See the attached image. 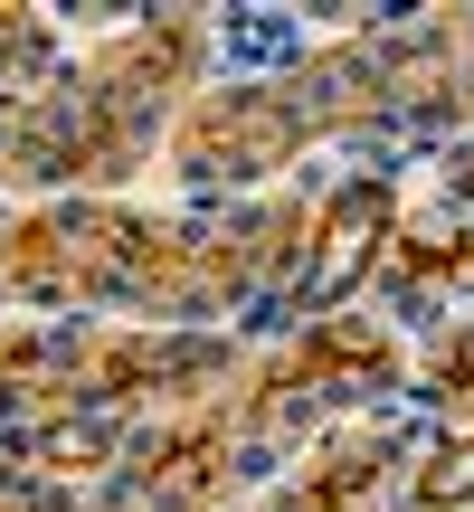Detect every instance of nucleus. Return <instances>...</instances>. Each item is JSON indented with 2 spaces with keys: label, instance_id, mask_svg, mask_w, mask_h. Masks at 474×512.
<instances>
[{
  "label": "nucleus",
  "instance_id": "obj_1",
  "mask_svg": "<svg viewBox=\"0 0 474 512\" xmlns=\"http://www.w3.org/2000/svg\"><path fill=\"white\" fill-rule=\"evenodd\" d=\"M190 152H209V162L228 171H266L294 152V114L275 105V95H237V105H209L200 133H190Z\"/></svg>",
  "mask_w": 474,
  "mask_h": 512
},
{
  "label": "nucleus",
  "instance_id": "obj_2",
  "mask_svg": "<svg viewBox=\"0 0 474 512\" xmlns=\"http://www.w3.org/2000/svg\"><path fill=\"white\" fill-rule=\"evenodd\" d=\"M389 238V209H380V190H342V200L323 209V238H313V275H304V294H342L351 275L370 266V247Z\"/></svg>",
  "mask_w": 474,
  "mask_h": 512
},
{
  "label": "nucleus",
  "instance_id": "obj_3",
  "mask_svg": "<svg viewBox=\"0 0 474 512\" xmlns=\"http://www.w3.org/2000/svg\"><path fill=\"white\" fill-rule=\"evenodd\" d=\"M389 361V332L380 323H323L294 361L266 370V389H294V380H342V370H380Z\"/></svg>",
  "mask_w": 474,
  "mask_h": 512
},
{
  "label": "nucleus",
  "instance_id": "obj_4",
  "mask_svg": "<svg viewBox=\"0 0 474 512\" xmlns=\"http://www.w3.org/2000/svg\"><path fill=\"white\" fill-rule=\"evenodd\" d=\"M228 475V437L219 427H181V446L152 456V494H181V503H209Z\"/></svg>",
  "mask_w": 474,
  "mask_h": 512
},
{
  "label": "nucleus",
  "instance_id": "obj_5",
  "mask_svg": "<svg viewBox=\"0 0 474 512\" xmlns=\"http://www.w3.org/2000/svg\"><path fill=\"white\" fill-rule=\"evenodd\" d=\"M418 494H427V503H456V494H474V446H446V456L418 475Z\"/></svg>",
  "mask_w": 474,
  "mask_h": 512
},
{
  "label": "nucleus",
  "instance_id": "obj_6",
  "mask_svg": "<svg viewBox=\"0 0 474 512\" xmlns=\"http://www.w3.org/2000/svg\"><path fill=\"white\" fill-rule=\"evenodd\" d=\"M48 465L67 475V465H105V437H76V427H57L48 437Z\"/></svg>",
  "mask_w": 474,
  "mask_h": 512
},
{
  "label": "nucleus",
  "instance_id": "obj_7",
  "mask_svg": "<svg viewBox=\"0 0 474 512\" xmlns=\"http://www.w3.org/2000/svg\"><path fill=\"white\" fill-rule=\"evenodd\" d=\"M38 361V342H29V332H0V370H29Z\"/></svg>",
  "mask_w": 474,
  "mask_h": 512
},
{
  "label": "nucleus",
  "instance_id": "obj_8",
  "mask_svg": "<svg viewBox=\"0 0 474 512\" xmlns=\"http://www.w3.org/2000/svg\"><path fill=\"white\" fill-rule=\"evenodd\" d=\"M0 512H38V503H0Z\"/></svg>",
  "mask_w": 474,
  "mask_h": 512
}]
</instances>
